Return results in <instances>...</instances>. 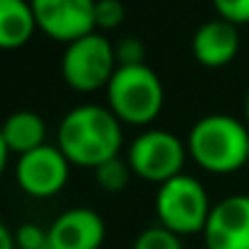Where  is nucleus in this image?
Segmentation results:
<instances>
[{
  "mask_svg": "<svg viewBox=\"0 0 249 249\" xmlns=\"http://www.w3.org/2000/svg\"><path fill=\"white\" fill-rule=\"evenodd\" d=\"M121 126L124 124L109 107L80 104L63 116L56 145L71 165L94 169L111 158H119L124 145Z\"/></svg>",
  "mask_w": 249,
  "mask_h": 249,
  "instance_id": "nucleus-1",
  "label": "nucleus"
},
{
  "mask_svg": "<svg viewBox=\"0 0 249 249\" xmlns=\"http://www.w3.org/2000/svg\"><path fill=\"white\" fill-rule=\"evenodd\" d=\"M186 150L211 174L237 172L249 165V126L230 114H208L191 126Z\"/></svg>",
  "mask_w": 249,
  "mask_h": 249,
  "instance_id": "nucleus-2",
  "label": "nucleus"
},
{
  "mask_svg": "<svg viewBox=\"0 0 249 249\" xmlns=\"http://www.w3.org/2000/svg\"><path fill=\"white\" fill-rule=\"evenodd\" d=\"M107 99L121 124L150 126L165 107V87L148 63L119 66L107 85Z\"/></svg>",
  "mask_w": 249,
  "mask_h": 249,
  "instance_id": "nucleus-3",
  "label": "nucleus"
},
{
  "mask_svg": "<svg viewBox=\"0 0 249 249\" xmlns=\"http://www.w3.org/2000/svg\"><path fill=\"white\" fill-rule=\"evenodd\" d=\"M211 208L213 206L208 201L206 186L189 174H179L160 184L155 196V213L160 225L179 237L203 232Z\"/></svg>",
  "mask_w": 249,
  "mask_h": 249,
  "instance_id": "nucleus-4",
  "label": "nucleus"
},
{
  "mask_svg": "<svg viewBox=\"0 0 249 249\" xmlns=\"http://www.w3.org/2000/svg\"><path fill=\"white\" fill-rule=\"evenodd\" d=\"M116 68L119 63H116L114 44L99 32H92L87 36L66 44L61 56V75L66 85L83 94L107 89Z\"/></svg>",
  "mask_w": 249,
  "mask_h": 249,
  "instance_id": "nucleus-5",
  "label": "nucleus"
},
{
  "mask_svg": "<svg viewBox=\"0 0 249 249\" xmlns=\"http://www.w3.org/2000/svg\"><path fill=\"white\" fill-rule=\"evenodd\" d=\"M186 158V143H181L179 136L165 128H148L141 136H136L126 155L136 177L153 181L158 186L179 177Z\"/></svg>",
  "mask_w": 249,
  "mask_h": 249,
  "instance_id": "nucleus-6",
  "label": "nucleus"
},
{
  "mask_svg": "<svg viewBox=\"0 0 249 249\" xmlns=\"http://www.w3.org/2000/svg\"><path fill=\"white\" fill-rule=\"evenodd\" d=\"M71 177V162L61 153L58 145H41L27 155L17 158L15 181L32 198H51L56 196Z\"/></svg>",
  "mask_w": 249,
  "mask_h": 249,
  "instance_id": "nucleus-7",
  "label": "nucleus"
},
{
  "mask_svg": "<svg viewBox=\"0 0 249 249\" xmlns=\"http://www.w3.org/2000/svg\"><path fill=\"white\" fill-rule=\"evenodd\" d=\"M39 32L49 39L71 44L97 32L94 2L97 0H29Z\"/></svg>",
  "mask_w": 249,
  "mask_h": 249,
  "instance_id": "nucleus-8",
  "label": "nucleus"
},
{
  "mask_svg": "<svg viewBox=\"0 0 249 249\" xmlns=\"http://www.w3.org/2000/svg\"><path fill=\"white\" fill-rule=\"evenodd\" d=\"M208 249H249V196L232 194L211 208L203 228Z\"/></svg>",
  "mask_w": 249,
  "mask_h": 249,
  "instance_id": "nucleus-9",
  "label": "nucleus"
},
{
  "mask_svg": "<svg viewBox=\"0 0 249 249\" xmlns=\"http://www.w3.org/2000/svg\"><path fill=\"white\" fill-rule=\"evenodd\" d=\"M46 232L49 249H99L107 237V225L97 211L78 206L63 211Z\"/></svg>",
  "mask_w": 249,
  "mask_h": 249,
  "instance_id": "nucleus-10",
  "label": "nucleus"
},
{
  "mask_svg": "<svg viewBox=\"0 0 249 249\" xmlns=\"http://www.w3.org/2000/svg\"><path fill=\"white\" fill-rule=\"evenodd\" d=\"M191 53L206 68H225L240 53V32L237 24L228 19L203 22L191 36Z\"/></svg>",
  "mask_w": 249,
  "mask_h": 249,
  "instance_id": "nucleus-11",
  "label": "nucleus"
},
{
  "mask_svg": "<svg viewBox=\"0 0 249 249\" xmlns=\"http://www.w3.org/2000/svg\"><path fill=\"white\" fill-rule=\"evenodd\" d=\"M0 133L10 153H15L17 158L46 145V124L36 111H29V109L12 111L0 124Z\"/></svg>",
  "mask_w": 249,
  "mask_h": 249,
  "instance_id": "nucleus-12",
  "label": "nucleus"
},
{
  "mask_svg": "<svg viewBox=\"0 0 249 249\" xmlns=\"http://www.w3.org/2000/svg\"><path fill=\"white\" fill-rule=\"evenodd\" d=\"M36 29L29 0H0V51H17L27 46Z\"/></svg>",
  "mask_w": 249,
  "mask_h": 249,
  "instance_id": "nucleus-13",
  "label": "nucleus"
},
{
  "mask_svg": "<svg viewBox=\"0 0 249 249\" xmlns=\"http://www.w3.org/2000/svg\"><path fill=\"white\" fill-rule=\"evenodd\" d=\"M92 172H94L97 186H102L104 191H111V194L126 189L128 181H131V177H133V169L128 165V160H121V155L102 162L99 167H94Z\"/></svg>",
  "mask_w": 249,
  "mask_h": 249,
  "instance_id": "nucleus-14",
  "label": "nucleus"
},
{
  "mask_svg": "<svg viewBox=\"0 0 249 249\" xmlns=\"http://www.w3.org/2000/svg\"><path fill=\"white\" fill-rule=\"evenodd\" d=\"M133 249H184V245H181V237L174 235L172 230H167L162 225H153L136 237Z\"/></svg>",
  "mask_w": 249,
  "mask_h": 249,
  "instance_id": "nucleus-15",
  "label": "nucleus"
},
{
  "mask_svg": "<svg viewBox=\"0 0 249 249\" xmlns=\"http://www.w3.org/2000/svg\"><path fill=\"white\" fill-rule=\"evenodd\" d=\"M126 17V10H124V2L121 0H97L94 2V24L97 29L102 32H109V29H116Z\"/></svg>",
  "mask_w": 249,
  "mask_h": 249,
  "instance_id": "nucleus-16",
  "label": "nucleus"
},
{
  "mask_svg": "<svg viewBox=\"0 0 249 249\" xmlns=\"http://www.w3.org/2000/svg\"><path fill=\"white\" fill-rule=\"evenodd\" d=\"M114 53H116V63L119 66H141V63H145V46L136 36L121 39L114 46Z\"/></svg>",
  "mask_w": 249,
  "mask_h": 249,
  "instance_id": "nucleus-17",
  "label": "nucleus"
},
{
  "mask_svg": "<svg viewBox=\"0 0 249 249\" xmlns=\"http://www.w3.org/2000/svg\"><path fill=\"white\" fill-rule=\"evenodd\" d=\"M17 249H49V232L34 223H24L15 230Z\"/></svg>",
  "mask_w": 249,
  "mask_h": 249,
  "instance_id": "nucleus-18",
  "label": "nucleus"
},
{
  "mask_svg": "<svg viewBox=\"0 0 249 249\" xmlns=\"http://www.w3.org/2000/svg\"><path fill=\"white\" fill-rule=\"evenodd\" d=\"M218 17L232 24H249V0H211Z\"/></svg>",
  "mask_w": 249,
  "mask_h": 249,
  "instance_id": "nucleus-19",
  "label": "nucleus"
},
{
  "mask_svg": "<svg viewBox=\"0 0 249 249\" xmlns=\"http://www.w3.org/2000/svg\"><path fill=\"white\" fill-rule=\"evenodd\" d=\"M0 249H17V242H15V232L0 220Z\"/></svg>",
  "mask_w": 249,
  "mask_h": 249,
  "instance_id": "nucleus-20",
  "label": "nucleus"
},
{
  "mask_svg": "<svg viewBox=\"0 0 249 249\" xmlns=\"http://www.w3.org/2000/svg\"><path fill=\"white\" fill-rule=\"evenodd\" d=\"M10 148L5 145V138H2V133H0V177L5 174V169H7V160H10Z\"/></svg>",
  "mask_w": 249,
  "mask_h": 249,
  "instance_id": "nucleus-21",
  "label": "nucleus"
},
{
  "mask_svg": "<svg viewBox=\"0 0 249 249\" xmlns=\"http://www.w3.org/2000/svg\"><path fill=\"white\" fill-rule=\"evenodd\" d=\"M245 119H247V126H249V89H247V97H245Z\"/></svg>",
  "mask_w": 249,
  "mask_h": 249,
  "instance_id": "nucleus-22",
  "label": "nucleus"
}]
</instances>
